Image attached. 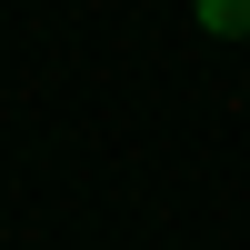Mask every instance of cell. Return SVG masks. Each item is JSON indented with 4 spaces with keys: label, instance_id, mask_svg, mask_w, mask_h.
Listing matches in <instances>:
<instances>
[{
    "label": "cell",
    "instance_id": "6da1fadb",
    "mask_svg": "<svg viewBox=\"0 0 250 250\" xmlns=\"http://www.w3.org/2000/svg\"><path fill=\"white\" fill-rule=\"evenodd\" d=\"M200 30H220V40H250V0H200Z\"/></svg>",
    "mask_w": 250,
    "mask_h": 250
}]
</instances>
